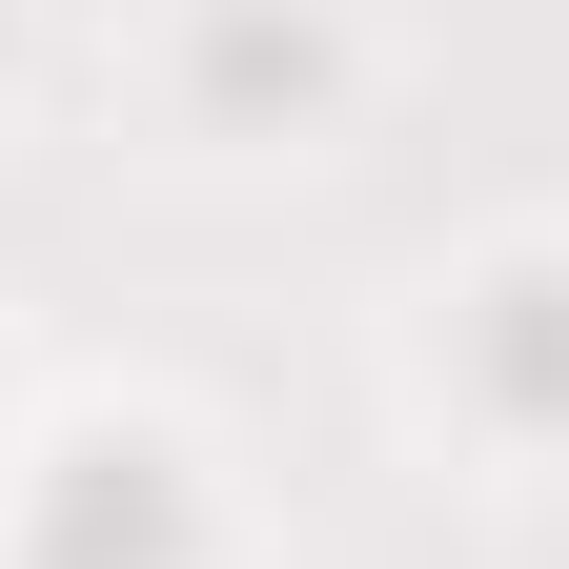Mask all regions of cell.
Returning <instances> with one entry per match:
<instances>
[{
    "mask_svg": "<svg viewBox=\"0 0 569 569\" xmlns=\"http://www.w3.org/2000/svg\"><path fill=\"white\" fill-rule=\"evenodd\" d=\"M203 102H224V122L326 102V21H284V0H224V21H203Z\"/></svg>",
    "mask_w": 569,
    "mask_h": 569,
    "instance_id": "cell-3",
    "label": "cell"
},
{
    "mask_svg": "<svg viewBox=\"0 0 569 569\" xmlns=\"http://www.w3.org/2000/svg\"><path fill=\"white\" fill-rule=\"evenodd\" d=\"M183 549H203V488L163 427H82L41 468V569H183Z\"/></svg>",
    "mask_w": 569,
    "mask_h": 569,
    "instance_id": "cell-1",
    "label": "cell"
},
{
    "mask_svg": "<svg viewBox=\"0 0 569 569\" xmlns=\"http://www.w3.org/2000/svg\"><path fill=\"white\" fill-rule=\"evenodd\" d=\"M468 387L529 427V448H569V264H509L468 306Z\"/></svg>",
    "mask_w": 569,
    "mask_h": 569,
    "instance_id": "cell-2",
    "label": "cell"
}]
</instances>
